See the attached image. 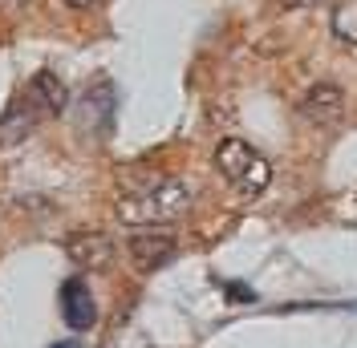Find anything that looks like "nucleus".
Here are the masks:
<instances>
[{"instance_id":"f257e3e1","label":"nucleus","mask_w":357,"mask_h":348,"mask_svg":"<svg viewBox=\"0 0 357 348\" xmlns=\"http://www.w3.org/2000/svg\"><path fill=\"white\" fill-rule=\"evenodd\" d=\"M69 106V89L66 81L57 77V73H33L29 77V86L8 102V109L0 113V146L8 150V146H21L29 134L41 126L45 118H53V113H61Z\"/></svg>"},{"instance_id":"f03ea898","label":"nucleus","mask_w":357,"mask_h":348,"mask_svg":"<svg viewBox=\"0 0 357 348\" xmlns=\"http://www.w3.org/2000/svg\"><path fill=\"white\" fill-rule=\"evenodd\" d=\"M187 211H191L187 182L167 178V174H151L118 195V219L126 227H162V223L183 219Z\"/></svg>"},{"instance_id":"7ed1b4c3","label":"nucleus","mask_w":357,"mask_h":348,"mask_svg":"<svg viewBox=\"0 0 357 348\" xmlns=\"http://www.w3.org/2000/svg\"><path fill=\"white\" fill-rule=\"evenodd\" d=\"M215 166H220L223 178L248 198L264 195L268 182H272V166H268V158L256 150V146H248L244 138H223L220 150H215Z\"/></svg>"},{"instance_id":"20e7f679","label":"nucleus","mask_w":357,"mask_h":348,"mask_svg":"<svg viewBox=\"0 0 357 348\" xmlns=\"http://www.w3.org/2000/svg\"><path fill=\"white\" fill-rule=\"evenodd\" d=\"M57 304H61V320H66L73 332H89L98 324V304H93V292L82 276H69L57 292Z\"/></svg>"},{"instance_id":"39448f33","label":"nucleus","mask_w":357,"mask_h":348,"mask_svg":"<svg viewBox=\"0 0 357 348\" xmlns=\"http://www.w3.org/2000/svg\"><path fill=\"white\" fill-rule=\"evenodd\" d=\"M77 130L89 134V138H98V134L110 130L114 122V86L110 81H98V86H89L82 93V102H77Z\"/></svg>"},{"instance_id":"423d86ee","label":"nucleus","mask_w":357,"mask_h":348,"mask_svg":"<svg viewBox=\"0 0 357 348\" xmlns=\"http://www.w3.org/2000/svg\"><path fill=\"white\" fill-rule=\"evenodd\" d=\"M66 255L82 271H102V267H110L114 260V243L110 235H102V231H77V235H69L66 239Z\"/></svg>"},{"instance_id":"0eeeda50","label":"nucleus","mask_w":357,"mask_h":348,"mask_svg":"<svg viewBox=\"0 0 357 348\" xmlns=\"http://www.w3.org/2000/svg\"><path fill=\"white\" fill-rule=\"evenodd\" d=\"M301 113H305L309 122H317V126L337 122V118L345 113V93H341V86H333V81H317V86L301 97Z\"/></svg>"},{"instance_id":"6e6552de","label":"nucleus","mask_w":357,"mask_h":348,"mask_svg":"<svg viewBox=\"0 0 357 348\" xmlns=\"http://www.w3.org/2000/svg\"><path fill=\"white\" fill-rule=\"evenodd\" d=\"M130 260L138 271H158L167 260H175V239L171 235H134Z\"/></svg>"},{"instance_id":"1a4fd4ad","label":"nucleus","mask_w":357,"mask_h":348,"mask_svg":"<svg viewBox=\"0 0 357 348\" xmlns=\"http://www.w3.org/2000/svg\"><path fill=\"white\" fill-rule=\"evenodd\" d=\"M329 24H333V37H337V41L357 45V0H337Z\"/></svg>"},{"instance_id":"9d476101","label":"nucleus","mask_w":357,"mask_h":348,"mask_svg":"<svg viewBox=\"0 0 357 348\" xmlns=\"http://www.w3.org/2000/svg\"><path fill=\"white\" fill-rule=\"evenodd\" d=\"M280 8H312V4H321V0H276Z\"/></svg>"},{"instance_id":"9b49d317","label":"nucleus","mask_w":357,"mask_h":348,"mask_svg":"<svg viewBox=\"0 0 357 348\" xmlns=\"http://www.w3.org/2000/svg\"><path fill=\"white\" fill-rule=\"evenodd\" d=\"M66 4H73V8H86V4H93V0H66Z\"/></svg>"},{"instance_id":"f8f14e48","label":"nucleus","mask_w":357,"mask_h":348,"mask_svg":"<svg viewBox=\"0 0 357 348\" xmlns=\"http://www.w3.org/2000/svg\"><path fill=\"white\" fill-rule=\"evenodd\" d=\"M17 4H21V0H0V8H17Z\"/></svg>"},{"instance_id":"ddd939ff","label":"nucleus","mask_w":357,"mask_h":348,"mask_svg":"<svg viewBox=\"0 0 357 348\" xmlns=\"http://www.w3.org/2000/svg\"><path fill=\"white\" fill-rule=\"evenodd\" d=\"M53 348H82V345H73V340H61V345H53Z\"/></svg>"}]
</instances>
